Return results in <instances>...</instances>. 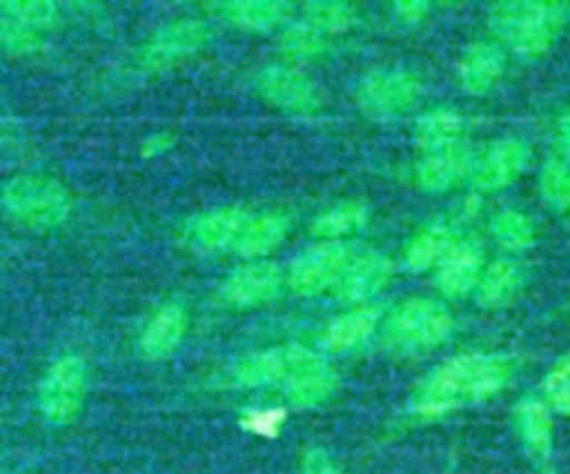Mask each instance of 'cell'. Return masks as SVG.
<instances>
[{"label": "cell", "instance_id": "cell-1", "mask_svg": "<svg viewBox=\"0 0 570 474\" xmlns=\"http://www.w3.org/2000/svg\"><path fill=\"white\" fill-rule=\"evenodd\" d=\"M514 374V365L501 354H461L436 367L414 394V412L441 416L501 392Z\"/></svg>", "mask_w": 570, "mask_h": 474}, {"label": "cell", "instance_id": "cell-2", "mask_svg": "<svg viewBox=\"0 0 570 474\" xmlns=\"http://www.w3.org/2000/svg\"><path fill=\"white\" fill-rule=\"evenodd\" d=\"M566 20V4L543 0H503L488 11V24L497 40L521 58L543 56Z\"/></svg>", "mask_w": 570, "mask_h": 474}, {"label": "cell", "instance_id": "cell-3", "mask_svg": "<svg viewBox=\"0 0 570 474\" xmlns=\"http://www.w3.org/2000/svg\"><path fill=\"white\" fill-rule=\"evenodd\" d=\"M4 214L29 229H56L71 214L67 187L45 174H20L9 178L0 189Z\"/></svg>", "mask_w": 570, "mask_h": 474}, {"label": "cell", "instance_id": "cell-4", "mask_svg": "<svg viewBox=\"0 0 570 474\" xmlns=\"http://www.w3.org/2000/svg\"><path fill=\"white\" fill-rule=\"evenodd\" d=\"M60 20L58 4L49 0H4L0 2V47L13 56H33Z\"/></svg>", "mask_w": 570, "mask_h": 474}, {"label": "cell", "instance_id": "cell-5", "mask_svg": "<svg viewBox=\"0 0 570 474\" xmlns=\"http://www.w3.org/2000/svg\"><path fill=\"white\" fill-rule=\"evenodd\" d=\"M452 332V316L445 305L432 298H410L399 305L387 323L385 338L399 349H430Z\"/></svg>", "mask_w": 570, "mask_h": 474}, {"label": "cell", "instance_id": "cell-6", "mask_svg": "<svg viewBox=\"0 0 570 474\" xmlns=\"http://www.w3.org/2000/svg\"><path fill=\"white\" fill-rule=\"evenodd\" d=\"M87 394V365L78 354L56 358L38 387V407L53 425L71 423Z\"/></svg>", "mask_w": 570, "mask_h": 474}, {"label": "cell", "instance_id": "cell-7", "mask_svg": "<svg viewBox=\"0 0 570 474\" xmlns=\"http://www.w3.org/2000/svg\"><path fill=\"white\" fill-rule=\"evenodd\" d=\"M421 96V80L401 67L370 71L358 89L356 100L363 113L374 120H392L405 113Z\"/></svg>", "mask_w": 570, "mask_h": 474}, {"label": "cell", "instance_id": "cell-8", "mask_svg": "<svg viewBox=\"0 0 570 474\" xmlns=\"http://www.w3.org/2000/svg\"><path fill=\"white\" fill-rule=\"evenodd\" d=\"M212 38V29L200 18H180L160 27L140 49L138 62L149 71H165L198 53Z\"/></svg>", "mask_w": 570, "mask_h": 474}, {"label": "cell", "instance_id": "cell-9", "mask_svg": "<svg viewBox=\"0 0 570 474\" xmlns=\"http://www.w3.org/2000/svg\"><path fill=\"white\" fill-rule=\"evenodd\" d=\"M350 260L352 251L343 240H321L292 260L285 280L296 294L316 296L336 285Z\"/></svg>", "mask_w": 570, "mask_h": 474}, {"label": "cell", "instance_id": "cell-10", "mask_svg": "<svg viewBox=\"0 0 570 474\" xmlns=\"http://www.w3.org/2000/svg\"><path fill=\"white\" fill-rule=\"evenodd\" d=\"M256 91L287 113H312L321 107L318 85L294 65H267L256 73Z\"/></svg>", "mask_w": 570, "mask_h": 474}, {"label": "cell", "instance_id": "cell-11", "mask_svg": "<svg viewBox=\"0 0 570 474\" xmlns=\"http://www.w3.org/2000/svg\"><path fill=\"white\" fill-rule=\"evenodd\" d=\"M249 211L238 205H225L194 216L183 229V243L196 254H220L234 249Z\"/></svg>", "mask_w": 570, "mask_h": 474}, {"label": "cell", "instance_id": "cell-12", "mask_svg": "<svg viewBox=\"0 0 570 474\" xmlns=\"http://www.w3.org/2000/svg\"><path fill=\"white\" fill-rule=\"evenodd\" d=\"M530 160V147L521 138H499L472 160L470 180L481 191H497L519 178Z\"/></svg>", "mask_w": 570, "mask_h": 474}, {"label": "cell", "instance_id": "cell-13", "mask_svg": "<svg viewBox=\"0 0 570 474\" xmlns=\"http://www.w3.org/2000/svg\"><path fill=\"white\" fill-rule=\"evenodd\" d=\"M285 276L276 263L269 260H249L234 269L220 287V296L227 305L247 309L269 303L278 296Z\"/></svg>", "mask_w": 570, "mask_h": 474}, {"label": "cell", "instance_id": "cell-14", "mask_svg": "<svg viewBox=\"0 0 570 474\" xmlns=\"http://www.w3.org/2000/svg\"><path fill=\"white\" fill-rule=\"evenodd\" d=\"M318 354L301 345L263 349L245 356L234 367V381L243 387H263V385L285 383L294 372H298L303 365H307Z\"/></svg>", "mask_w": 570, "mask_h": 474}, {"label": "cell", "instance_id": "cell-15", "mask_svg": "<svg viewBox=\"0 0 570 474\" xmlns=\"http://www.w3.org/2000/svg\"><path fill=\"white\" fill-rule=\"evenodd\" d=\"M483 271V251L474 240H454L436 265V287L448 298H463L474 292Z\"/></svg>", "mask_w": 570, "mask_h": 474}, {"label": "cell", "instance_id": "cell-16", "mask_svg": "<svg viewBox=\"0 0 570 474\" xmlns=\"http://www.w3.org/2000/svg\"><path fill=\"white\" fill-rule=\"evenodd\" d=\"M394 265L387 254L370 251L356 256L347 263L341 278L334 285V292L341 300L347 303H363L379 294L392 278Z\"/></svg>", "mask_w": 570, "mask_h": 474}, {"label": "cell", "instance_id": "cell-17", "mask_svg": "<svg viewBox=\"0 0 570 474\" xmlns=\"http://www.w3.org/2000/svg\"><path fill=\"white\" fill-rule=\"evenodd\" d=\"M187 312L178 303L160 305L138 336V352L149 361L167 358L185 338Z\"/></svg>", "mask_w": 570, "mask_h": 474}, {"label": "cell", "instance_id": "cell-18", "mask_svg": "<svg viewBox=\"0 0 570 474\" xmlns=\"http://www.w3.org/2000/svg\"><path fill=\"white\" fill-rule=\"evenodd\" d=\"M472 156L470 151L459 145L445 151L425 154L419 165L414 167V180L416 185L428 194H441L452 187H456L461 180L470 178L472 169Z\"/></svg>", "mask_w": 570, "mask_h": 474}, {"label": "cell", "instance_id": "cell-19", "mask_svg": "<svg viewBox=\"0 0 570 474\" xmlns=\"http://www.w3.org/2000/svg\"><path fill=\"white\" fill-rule=\"evenodd\" d=\"M505 58L499 45L476 40L465 47L459 60V82L470 96H485L503 76Z\"/></svg>", "mask_w": 570, "mask_h": 474}, {"label": "cell", "instance_id": "cell-20", "mask_svg": "<svg viewBox=\"0 0 570 474\" xmlns=\"http://www.w3.org/2000/svg\"><path fill=\"white\" fill-rule=\"evenodd\" d=\"M218 16L243 31H269L281 27L292 7L283 0H232L216 7Z\"/></svg>", "mask_w": 570, "mask_h": 474}, {"label": "cell", "instance_id": "cell-21", "mask_svg": "<svg viewBox=\"0 0 570 474\" xmlns=\"http://www.w3.org/2000/svg\"><path fill=\"white\" fill-rule=\"evenodd\" d=\"M517 434L534 461H548L552 454V418L539 398H523L514 409Z\"/></svg>", "mask_w": 570, "mask_h": 474}, {"label": "cell", "instance_id": "cell-22", "mask_svg": "<svg viewBox=\"0 0 570 474\" xmlns=\"http://www.w3.org/2000/svg\"><path fill=\"white\" fill-rule=\"evenodd\" d=\"M287 218L278 211H263L247 218L234 251L247 260H263L269 251H274L287 236Z\"/></svg>", "mask_w": 570, "mask_h": 474}, {"label": "cell", "instance_id": "cell-23", "mask_svg": "<svg viewBox=\"0 0 570 474\" xmlns=\"http://www.w3.org/2000/svg\"><path fill=\"white\" fill-rule=\"evenodd\" d=\"M523 283L521 267L512 258H499L483 267L474 287V298L483 309H499L514 300Z\"/></svg>", "mask_w": 570, "mask_h": 474}, {"label": "cell", "instance_id": "cell-24", "mask_svg": "<svg viewBox=\"0 0 570 474\" xmlns=\"http://www.w3.org/2000/svg\"><path fill=\"white\" fill-rule=\"evenodd\" d=\"M465 131V122L456 111L450 109H432L416 118L414 122V140L425 154L445 151L461 145Z\"/></svg>", "mask_w": 570, "mask_h": 474}, {"label": "cell", "instance_id": "cell-25", "mask_svg": "<svg viewBox=\"0 0 570 474\" xmlns=\"http://www.w3.org/2000/svg\"><path fill=\"white\" fill-rule=\"evenodd\" d=\"M336 387V374L316 356L285 381V396L296 407H312L323 403Z\"/></svg>", "mask_w": 570, "mask_h": 474}, {"label": "cell", "instance_id": "cell-26", "mask_svg": "<svg viewBox=\"0 0 570 474\" xmlns=\"http://www.w3.org/2000/svg\"><path fill=\"white\" fill-rule=\"evenodd\" d=\"M379 325V314L372 307H354L341 316H336L321 334V343L325 349L345 352L365 343Z\"/></svg>", "mask_w": 570, "mask_h": 474}, {"label": "cell", "instance_id": "cell-27", "mask_svg": "<svg viewBox=\"0 0 570 474\" xmlns=\"http://www.w3.org/2000/svg\"><path fill=\"white\" fill-rule=\"evenodd\" d=\"M452 227L443 220L425 225L405 247V265L412 271H428L441 263L448 249L454 245Z\"/></svg>", "mask_w": 570, "mask_h": 474}, {"label": "cell", "instance_id": "cell-28", "mask_svg": "<svg viewBox=\"0 0 570 474\" xmlns=\"http://www.w3.org/2000/svg\"><path fill=\"white\" fill-rule=\"evenodd\" d=\"M370 220V207L361 200H343L312 220V234L321 240H343V236L356 234Z\"/></svg>", "mask_w": 570, "mask_h": 474}, {"label": "cell", "instance_id": "cell-29", "mask_svg": "<svg viewBox=\"0 0 570 474\" xmlns=\"http://www.w3.org/2000/svg\"><path fill=\"white\" fill-rule=\"evenodd\" d=\"M278 47L285 53V58H289L294 62L316 60V58H321L327 51L330 38L301 18L296 22H289L281 31Z\"/></svg>", "mask_w": 570, "mask_h": 474}, {"label": "cell", "instance_id": "cell-30", "mask_svg": "<svg viewBox=\"0 0 570 474\" xmlns=\"http://www.w3.org/2000/svg\"><path fill=\"white\" fill-rule=\"evenodd\" d=\"M303 20L330 38L356 27L358 9L343 0H314L303 7Z\"/></svg>", "mask_w": 570, "mask_h": 474}, {"label": "cell", "instance_id": "cell-31", "mask_svg": "<svg viewBox=\"0 0 570 474\" xmlns=\"http://www.w3.org/2000/svg\"><path fill=\"white\" fill-rule=\"evenodd\" d=\"M492 238L508 251H528L537 240V229L532 220L519 209H501L490 223Z\"/></svg>", "mask_w": 570, "mask_h": 474}, {"label": "cell", "instance_id": "cell-32", "mask_svg": "<svg viewBox=\"0 0 570 474\" xmlns=\"http://www.w3.org/2000/svg\"><path fill=\"white\" fill-rule=\"evenodd\" d=\"M541 200L563 214L570 211V165L561 158H550L539 171Z\"/></svg>", "mask_w": 570, "mask_h": 474}, {"label": "cell", "instance_id": "cell-33", "mask_svg": "<svg viewBox=\"0 0 570 474\" xmlns=\"http://www.w3.org/2000/svg\"><path fill=\"white\" fill-rule=\"evenodd\" d=\"M546 405L554 412L570 416V356L559 361L543 381Z\"/></svg>", "mask_w": 570, "mask_h": 474}, {"label": "cell", "instance_id": "cell-34", "mask_svg": "<svg viewBox=\"0 0 570 474\" xmlns=\"http://www.w3.org/2000/svg\"><path fill=\"white\" fill-rule=\"evenodd\" d=\"M285 421V412L276 409V407H267V409H254L243 418V425L258 434V436H274L278 434L281 425Z\"/></svg>", "mask_w": 570, "mask_h": 474}, {"label": "cell", "instance_id": "cell-35", "mask_svg": "<svg viewBox=\"0 0 570 474\" xmlns=\"http://www.w3.org/2000/svg\"><path fill=\"white\" fill-rule=\"evenodd\" d=\"M430 4L425 0H401L392 4V16L401 24H419L428 18Z\"/></svg>", "mask_w": 570, "mask_h": 474}, {"label": "cell", "instance_id": "cell-36", "mask_svg": "<svg viewBox=\"0 0 570 474\" xmlns=\"http://www.w3.org/2000/svg\"><path fill=\"white\" fill-rule=\"evenodd\" d=\"M303 474H341V472L325 450L312 447L303 456Z\"/></svg>", "mask_w": 570, "mask_h": 474}, {"label": "cell", "instance_id": "cell-37", "mask_svg": "<svg viewBox=\"0 0 570 474\" xmlns=\"http://www.w3.org/2000/svg\"><path fill=\"white\" fill-rule=\"evenodd\" d=\"M554 145H557V158L566 160L570 165V109H566L554 127Z\"/></svg>", "mask_w": 570, "mask_h": 474}, {"label": "cell", "instance_id": "cell-38", "mask_svg": "<svg viewBox=\"0 0 570 474\" xmlns=\"http://www.w3.org/2000/svg\"><path fill=\"white\" fill-rule=\"evenodd\" d=\"M174 145V138L169 136V134H154V136H149L145 142H142V154L145 156H158V154H165L169 147Z\"/></svg>", "mask_w": 570, "mask_h": 474}]
</instances>
